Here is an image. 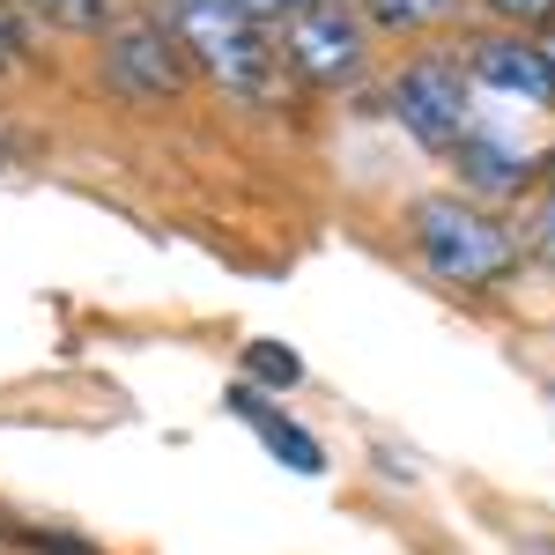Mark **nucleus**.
<instances>
[{
  "label": "nucleus",
  "mask_w": 555,
  "mask_h": 555,
  "mask_svg": "<svg viewBox=\"0 0 555 555\" xmlns=\"http://www.w3.org/2000/svg\"><path fill=\"white\" fill-rule=\"evenodd\" d=\"M452 164H460V185H467V193H489V201H512V193L533 185V164L512 156L504 141H489V133H467V141L452 149Z\"/></svg>",
  "instance_id": "obj_8"
},
{
  "label": "nucleus",
  "mask_w": 555,
  "mask_h": 555,
  "mask_svg": "<svg viewBox=\"0 0 555 555\" xmlns=\"http://www.w3.org/2000/svg\"><path fill=\"white\" fill-rule=\"evenodd\" d=\"M0 171H8V141H0Z\"/></svg>",
  "instance_id": "obj_15"
},
{
  "label": "nucleus",
  "mask_w": 555,
  "mask_h": 555,
  "mask_svg": "<svg viewBox=\"0 0 555 555\" xmlns=\"http://www.w3.org/2000/svg\"><path fill=\"white\" fill-rule=\"evenodd\" d=\"M8 60H15V30L0 23V75H8Z\"/></svg>",
  "instance_id": "obj_14"
},
{
  "label": "nucleus",
  "mask_w": 555,
  "mask_h": 555,
  "mask_svg": "<svg viewBox=\"0 0 555 555\" xmlns=\"http://www.w3.org/2000/svg\"><path fill=\"white\" fill-rule=\"evenodd\" d=\"M282 52H289V75H304L319 89H341L371 60V23L356 8H297L282 23Z\"/></svg>",
  "instance_id": "obj_5"
},
{
  "label": "nucleus",
  "mask_w": 555,
  "mask_h": 555,
  "mask_svg": "<svg viewBox=\"0 0 555 555\" xmlns=\"http://www.w3.org/2000/svg\"><path fill=\"white\" fill-rule=\"evenodd\" d=\"M474 96V75L460 60H444V52H423V60H408L392 89H385V104H392V119L415 133L423 149H460L467 141V104Z\"/></svg>",
  "instance_id": "obj_4"
},
{
  "label": "nucleus",
  "mask_w": 555,
  "mask_h": 555,
  "mask_svg": "<svg viewBox=\"0 0 555 555\" xmlns=\"http://www.w3.org/2000/svg\"><path fill=\"white\" fill-rule=\"evenodd\" d=\"M96 82L112 89L119 104H133V112H156V104H171L178 89H185V44H178L171 23L127 15L96 44Z\"/></svg>",
  "instance_id": "obj_3"
},
{
  "label": "nucleus",
  "mask_w": 555,
  "mask_h": 555,
  "mask_svg": "<svg viewBox=\"0 0 555 555\" xmlns=\"http://www.w3.org/2000/svg\"><path fill=\"white\" fill-rule=\"evenodd\" d=\"M467 75H474L481 89H496V96H518V104L548 112V104H555V44L518 38V30H504V38H481V44L467 52Z\"/></svg>",
  "instance_id": "obj_6"
},
{
  "label": "nucleus",
  "mask_w": 555,
  "mask_h": 555,
  "mask_svg": "<svg viewBox=\"0 0 555 555\" xmlns=\"http://www.w3.org/2000/svg\"><path fill=\"white\" fill-rule=\"evenodd\" d=\"M496 23H518V30H541V23H555V0H481Z\"/></svg>",
  "instance_id": "obj_12"
},
{
  "label": "nucleus",
  "mask_w": 555,
  "mask_h": 555,
  "mask_svg": "<svg viewBox=\"0 0 555 555\" xmlns=\"http://www.w3.org/2000/svg\"><path fill=\"white\" fill-rule=\"evenodd\" d=\"M230 415H237V423H253L259 444H267V452H274L289 474H326V444H319V437H311L297 415H282V408H274L259 385H245V378L230 385Z\"/></svg>",
  "instance_id": "obj_7"
},
{
  "label": "nucleus",
  "mask_w": 555,
  "mask_h": 555,
  "mask_svg": "<svg viewBox=\"0 0 555 555\" xmlns=\"http://www.w3.org/2000/svg\"><path fill=\"white\" fill-rule=\"evenodd\" d=\"M171 30L185 44V60L215 75L230 96L245 104H282V82H289V52H282V30H259L245 15L215 8V0H171Z\"/></svg>",
  "instance_id": "obj_1"
},
{
  "label": "nucleus",
  "mask_w": 555,
  "mask_h": 555,
  "mask_svg": "<svg viewBox=\"0 0 555 555\" xmlns=\"http://www.w3.org/2000/svg\"><path fill=\"white\" fill-rule=\"evenodd\" d=\"M371 30H429L444 15H460V0H363Z\"/></svg>",
  "instance_id": "obj_11"
},
{
  "label": "nucleus",
  "mask_w": 555,
  "mask_h": 555,
  "mask_svg": "<svg viewBox=\"0 0 555 555\" xmlns=\"http://www.w3.org/2000/svg\"><path fill=\"white\" fill-rule=\"evenodd\" d=\"M245 385H267V392H289L304 385V356L282 341H245Z\"/></svg>",
  "instance_id": "obj_10"
},
{
  "label": "nucleus",
  "mask_w": 555,
  "mask_h": 555,
  "mask_svg": "<svg viewBox=\"0 0 555 555\" xmlns=\"http://www.w3.org/2000/svg\"><path fill=\"white\" fill-rule=\"evenodd\" d=\"M96 555H104V548H96Z\"/></svg>",
  "instance_id": "obj_16"
},
{
  "label": "nucleus",
  "mask_w": 555,
  "mask_h": 555,
  "mask_svg": "<svg viewBox=\"0 0 555 555\" xmlns=\"http://www.w3.org/2000/svg\"><path fill=\"white\" fill-rule=\"evenodd\" d=\"M23 8L52 30H75V38H104L112 15H119V0H23Z\"/></svg>",
  "instance_id": "obj_9"
},
{
  "label": "nucleus",
  "mask_w": 555,
  "mask_h": 555,
  "mask_svg": "<svg viewBox=\"0 0 555 555\" xmlns=\"http://www.w3.org/2000/svg\"><path fill=\"white\" fill-rule=\"evenodd\" d=\"M408 237H415V259L437 282H452V289H489V282L518 274V237L489 208L460 201V193L415 201L408 208Z\"/></svg>",
  "instance_id": "obj_2"
},
{
  "label": "nucleus",
  "mask_w": 555,
  "mask_h": 555,
  "mask_svg": "<svg viewBox=\"0 0 555 555\" xmlns=\"http://www.w3.org/2000/svg\"><path fill=\"white\" fill-rule=\"evenodd\" d=\"M533 253H541V259H555V193L541 201V215H533Z\"/></svg>",
  "instance_id": "obj_13"
}]
</instances>
